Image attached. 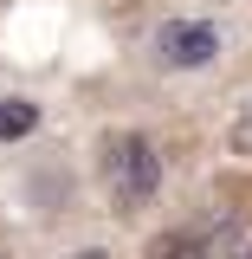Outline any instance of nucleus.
Segmentation results:
<instances>
[{"instance_id": "f257e3e1", "label": "nucleus", "mask_w": 252, "mask_h": 259, "mask_svg": "<svg viewBox=\"0 0 252 259\" xmlns=\"http://www.w3.org/2000/svg\"><path fill=\"white\" fill-rule=\"evenodd\" d=\"M97 168H104V188H110V201H117V214H142V207L162 194V156H156V143H149L142 130L104 136Z\"/></svg>"}, {"instance_id": "f03ea898", "label": "nucleus", "mask_w": 252, "mask_h": 259, "mask_svg": "<svg viewBox=\"0 0 252 259\" xmlns=\"http://www.w3.org/2000/svg\"><path fill=\"white\" fill-rule=\"evenodd\" d=\"M149 59L162 71H207L220 59V26L214 20H162L149 39Z\"/></svg>"}, {"instance_id": "7ed1b4c3", "label": "nucleus", "mask_w": 252, "mask_h": 259, "mask_svg": "<svg viewBox=\"0 0 252 259\" xmlns=\"http://www.w3.org/2000/svg\"><path fill=\"white\" fill-rule=\"evenodd\" d=\"M32 130H39V104L0 97V143H20V136H32Z\"/></svg>"}, {"instance_id": "20e7f679", "label": "nucleus", "mask_w": 252, "mask_h": 259, "mask_svg": "<svg viewBox=\"0 0 252 259\" xmlns=\"http://www.w3.org/2000/svg\"><path fill=\"white\" fill-rule=\"evenodd\" d=\"M71 259H110V253H104V246H84V253H71Z\"/></svg>"}]
</instances>
